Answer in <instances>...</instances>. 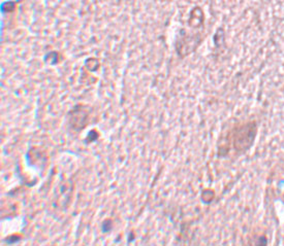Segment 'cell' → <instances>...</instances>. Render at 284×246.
Returning <instances> with one entry per match:
<instances>
[{"instance_id": "1", "label": "cell", "mask_w": 284, "mask_h": 246, "mask_svg": "<svg viewBox=\"0 0 284 246\" xmlns=\"http://www.w3.org/2000/svg\"><path fill=\"white\" fill-rule=\"evenodd\" d=\"M88 112L84 108L74 107L69 113V125L74 131H81L87 126Z\"/></svg>"}, {"instance_id": "2", "label": "cell", "mask_w": 284, "mask_h": 246, "mask_svg": "<svg viewBox=\"0 0 284 246\" xmlns=\"http://www.w3.org/2000/svg\"><path fill=\"white\" fill-rule=\"evenodd\" d=\"M113 229V220L111 218H105L101 223L102 233H109Z\"/></svg>"}, {"instance_id": "3", "label": "cell", "mask_w": 284, "mask_h": 246, "mask_svg": "<svg viewBox=\"0 0 284 246\" xmlns=\"http://www.w3.org/2000/svg\"><path fill=\"white\" fill-rule=\"evenodd\" d=\"M98 137H99V133L96 131V130H91L87 135V142L90 143V142L96 141L98 139Z\"/></svg>"}, {"instance_id": "4", "label": "cell", "mask_w": 284, "mask_h": 246, "mask_svg": "<svg viewBox=\"0 0 284 246\" xmlns=\"http://www.w3.org/2000/svg\"><path fill=\"white\" fill-rule=\"evenodd\" d=\"M20 239H21L20 236H17V235H13V236L6 237L4 241H5V243H8V244H13V243H16V242L20 241Z\"/></svg>"}, {"instance_id": "5", "label": "cell", "mask_w": 284, "mask_h": 246, "mask_svg": "<svg viewBox=\"0 0 284 246\" xmlns=\"http://www.w3.org/2000/svg\"><path fill=\"white\" fill-rule=\"evenodd\" d=\"M128 239H129V241H132L133 239H134V234H133V232H130V233H129Z\"/></svg>"}]
</instances>
